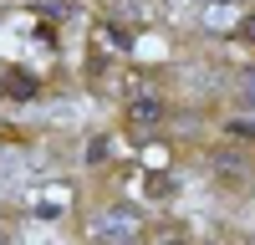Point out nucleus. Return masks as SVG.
I'll return each instance as SVG.
<instances>
[{
  "mask_svg": "<svg viewBox=\"0 0 255 245\" xmlns=\"http://www.w3.org/2000/svg\"><path fill=\"white\" fill-rule=\"evenodd\" d=\"M36 92H41V82L31 72H10L5 77V97H36Z\"/></svg>",
  "mask_w": 255,
  "mask_h": 245,
  "instance_id": "7ed1b4c3",
  "label": "nucleus"
},
{
  "mask_svg": "<svg viewBox=\"0 0 255 245\" xmlns=\"http://www.w3.org/2000/svg\"><path fill=\"white\" fill-rule=\"evenodd\" d=\"M138 225H143V215H138V204H113L108 215H97V240H113V245H128L138 235Z\"/></svg>",
  "mask_w": 255,
  "mask_h": 245,
  "instance_id": "f257e3e1",
  "label": "nucleus"
},
{
  "mask_svg": "<svg viewBox=\"0 0 255 245\" xmlns=\"http://www.w3.org/2000/svg\"><path fill=\"white\" fill-rule=\"evenodd\" d=\"M158 118H163L158 97H133V108H128V122H133V128H153Z\"/></svg>",
  "mask_w": 255,
  "mask_h": 245,
  "instance_id": "f03ea898",
  "label": "nucleus"
},
{
  "mask_svg": "<svg viewBox=\"0 0 255 245\" xmlns=\"http://www.w3.org/2000/svg\"><path fill=\"white\" fill-rule=\"evenodd\" d=\"M128 245H133V240H128Z\"/></svg>",
  "mask_w": 255,
  "mask_h": 245,
  "instance_id": "423d86ee",
  "label": "nucleus"
},
{
  "mask_svg": "<svg viewBox=\"0 0 255 245\" xmlns=\"http://www.w3.org/2000/svg\"><path fill=\"white\" fill-rule=\"evenodd\" d=\"M240 102H245V108H255V72L240 77Z\"/></svg>",
  "mask_w": 255,
  "mask_h": 245,
  "instance_id": "20e7f679",
  "label": "nucleus"
},
{
  "mask_svg": "<svg viewBox=\"0 0 255 245\" xmlns=\"http://www.w3.org/2000/svg\"><path fill=\"white\" fill-rule=\"evenodd\" d=\"M245 41H250V46H255V15L245 20Z\"/></svg>",
  "mask_w": 255,
  "mask_h": 245,
  "instance_id": "39448f33",
  "label": "nucleus"
}]
</instances>
